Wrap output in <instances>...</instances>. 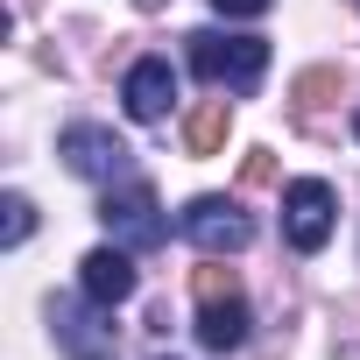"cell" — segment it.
I'll use <instances>...</instances> for the list:
<instances>
[{"mask_svg":"<svg viewBox=\"0 0 360 360\" xmlns=\"http://www.w3.org/2000/svg\"><path fill=\"white\" fill-rule=\"evenodd\" d=\"M176 226H184V240H191L198 255H240V248L255 240V219H248L233 198H191Z\"/></svg>","mask_w":360,"mask_h":360,"instance_id":"4","label":"cell"},{"mask_svg":"<svg viewBox=\"0 0 360 360\" xmlns=\"http://www.w3.org/2000/svg\"><path fill=\"white\" fill-rule=\"evenodd\" d=\"M57 155H64V169L71 176H92V184H113V176H127V141L113 134V127H92V120H78V127H64L57 134Z\"/></svg>","mask_w":360,"mask_h":360,"instance_id":"3","label":"cell"},{"mask_svg":"<svg viewBox=\"0 0 360 360\" xmlns=\"http://www.w3.org/2000/svg\"><path fill=\"white\" fill-rule=\"evenodd\" d=\"M57 346L71 353V360H113V346H120V332L106 325V304H57Z\"/></svg>","mask_w":360,"mask_h":360,"instance_id":"6","label":"cell"},{"mask_svg":"<svg viewBox=\"0 0 360 360\" xmlns=\"http://www.w3.org/2000/svg\"><path fill=\"white\" fill-rule=\"evenodd\" d=\"M191 290H198V304H205V297H233L240 283H233V269H198V283H191Z\"/></svg>","mask_w":360,"mask_h":360,"instance_id":"13","label":"cell"},{"mask_svg":"<svg viewBox=\"0 0 360 360\" xmlns=\"http://www.w3.org/2000/svg\"><path fill=\"white\" fill-rule=\"evenodd\" d=\"M226 127H233V106H226V99H205V106H191V120H184V148H191V155H219V148H226Z\"/></svg>","mask_w":360,"mask_h":360,"instance_id":"10","label":"cell"},{"mask_svg":"<svg viewBox=\"0 0 360 360\" xmlns=\"http://www.w3.org/2000/svg\"><path fill=\"white\" fill-rule=\"evenodd\" d=\"M248 297L233 290V297H205L198 304V346H212V353H233L240 339H248Z\"/></svg>","mask_w":360,"mask_h":360,"instance_id":"9","label":"cell"},{"mask_svg":"<svg viewBox=\"0 0 360 360\" xmlns=\"http://www.w3.org/2000/svg\"><path fill=\"white\" fill-rule=\"evenodd\" d=\"M191 71L226 85V92H255L262 71H269V43L262 36H219V29H198L191 36Z\"/></svg>","mask_w":360,"mask_h":360,"instance_id":"1","label":"cell"},{"mask_svg":"<svg viewBox=\"0 0 360 360\" xmlns=\"http://www.w3.org/2000/svg\"><path fill=\"white\" fill-rule=\"evenodd\" d=\"M353 8H360V0H353Z\"/></svg>","mask_w":360,"mask_h":360,"instance_id":"17","label":"cell"},{"mask_svg":"<svg viewBox=\"0 0 360 360\" xmlns=\"http://www.w3.org/2000/svg\"><path fill=\"white\" fill-rule=\"evenodd\" d=\"M332 92H339V71H332V64L304 71V78H297V113H318V106H325Z\"/></svg>","mask_w":360,"mask_h":360,"instance_id":"11","label":"cell"},{"mask_svg":"<svg viewBox=\"0 0 360 360\" xmlns=\"http://www.w3.org/2000/svg\"><path fill=\"white\" fill-rule=\"evenodd\" d=\"M353 134H360V113H353Z\"/></svg>","mask_w":360,"mask_h":360,"instance_id":"16","label":"cell"},{"mask_svg":"<svg viewBox=\"0 0 360 360\" xmlns=\"http://www.w3.org/2000/svg\"><path fill=\"white\" fill-rule=\"evenodd\" d=\"M240 176H248V184H269V176H276V162H269V148H248V169H240Z\"/></svg>","mask_w":360,"mask_h":360,"instance_id":"14","label":"cell"},{"mask_svg":"<svg viewBox=\"0 0 360 360\" xmlns=\"http://www.w3.org/2000/svg\"><path fill=\"white\" fill-rule=\"evenodd\" d=\"M120 99H127V113H134V120H162V113H169V99H176V71H169V57H141V64H127Z\"/></svg>","mask_w":360,"mask_h":360,"instance_id":"8","label":"cell"},{"mask_svg":"<svg viewBox=\"0 0 360 360\" xmlns=\"http://www.w3.org/2000/svg\"><path fill=\"white\" fill-rule=\"evenodd\" d=\"M99 219H106V233L120 240V248H162V212H155V191L148 184H120V191H106V205H99Z\"/></svg>","mask_w":360,"mask_h":360,"instance_id":"5","label":"cell"},{"mask_svg":"<svg viewBox=\"0 0 360 360\" xmlns=\"http://www.w3.org/2000/svg\"><path fill=\"white\" fill-rule=\"evenodd\" d=\"M219 15H240V22H255V15H269V0H212Z\"/></svg>","mask_w":360,"mask_h":360,"instance_id":"15","label":"cell"},{"mask_svg":"<svg viewBox=\"0 0 360 360\" xmlns=\"http://www.w3.org/2000/svg\"><path fill=\"white\" fill-rule=\"evenodd\" d=\"M332 219H339V198L325 176H297V184H283V233L297 255H318L332 240Z\"/></svg>","mask_w":360,"mask_h":360,"instance_id":"2","label":"cell"},{"mask_svg":"<svg viewBox=\"0 0 360 360\" xmlns=\"http://www.w3.org/2000/svg\"><path fill=\"white\" fill-rule=\"evenodd\" d=\"M0 212H8V226H0V240H8V248H22V240H29V233H36V205H29V198H22V191H15V198H8V205H0Z\"/></svg>","mask_w":360,"mask_h":360,"instance_id":"12","label":"cell"},{"mask_svg":"<svg viewBox=\"0 0 360 360\" xmlns=\"http://www.w3.org/2000/svg\"><path fill=\"white\" fill-rule=\"evenodd\" d=\"M78 290L92 297V304H127L134 297V248H92L85 262H78Z\"/></svg>","mask_w":360,"mask_h":360,"instance_id":"7","label":"cell"}]
</instances>
